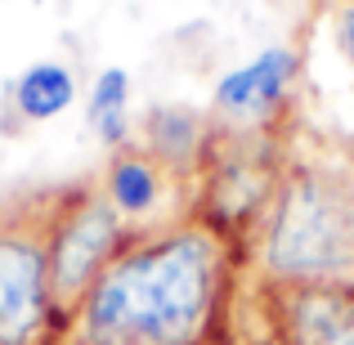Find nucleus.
<instances>
[{"label": "nucleus", "mask_w": 354, "mask_h": 345, "mask_svg": "<svg viewBox=\"0 0 354 345\" xmlns=\"http://www.w3.org/2000/svg\"><path fill=\"white\" fill-rule=\"evenodd\" d=\"M72 104H77V72L59 59H41L9 81V108L27 126L63 117Z\"/></svg>", "instance_id": "6e6552de"}, {"label": "nucleus", "mask_w": 354, "mask_h": 345, "mask_svg": "<svg viewBox=\"0 0 354 345\" xmlns=\"http://www.w3.org/2000/svg\"><path fill=\"white\" fill-rule=\"evenodd\" d=\"M256 265L274 287L354 292V171L301 162L274 184L256 233Z\"/></svg>", "instance_id": "f03ea898"}, {"label": "nucleus", "mask_w": 354, "mask_h": 345, "mask_svg": "<svg viewBox=\"0 0 354 345\" xmlns=\"http://www.w3.org/2000/svg\"><path fill=\"white\" fill-rule=\"evenodd\" d=\"M283 341L328 345L354 323V292L346 287H283Z\"/></svg>", "instance_id": "0eeeda50"}, {"label": "nucleus", "mask_w": 354, "mask_h": 345, "mask_svg": "<svg viewBox=\"0 0 354 345\" xmlns=\"http://www.w3.org/2000/svg\"><path fill=\"white\" fill-rule=\"evenodd\" d=\"M63 310L50 283L41 211H0V345H59Z\"/></svg>", "instance_id": "20e7f679"}, {"label": "nucleus", "mask_w": 354, "mask_h": 345, "mask_svg": "<svg viewBox=\"0 0 354 345\" xmlns=\"http://www.w3.org/2000/svg\"><path fill=\"white\" fill-rule=\"evenodd\" d=\"M99 189H104V198L113 202V211L130 229H157V225L180 220L166 211V198L175 189V171H166L144 148H121V153L108 157Z\"/></svg>", "instance_id": "423d86ee"}, {"label": "nucleus", "mask_w": 354, "mask_h": 345, "mask_svg": "<svg viewBox=\"0 0 354 345\" xmlns=\"http://www.w3.org/2000/svg\"><path fill=\"white\" fill-rule=\"evenodd\" d=\"M296 77H301V54L292 45H265L256 59L238 63L234 72H225L216 81L211 104H216L220 117L256 126L287 104V95L296 90Z\"/></svg>", "instance_id": "39448f33"}, {"label": "nucleus", "mask_w": 354, "mask_h": 345, "mask_svg": "<svg viewBox=\"0 0 354 345\" xmlns=\"http://www.w3.org/2000/svg\"><path fill=\"white\" fill-rule=\"evenodd\" d=\"M113 113H130V72L126 68H104L90 81V95H86V126H99Z\"/></svg>", "instance_id": "9d476101"}, {"label": "nucleus", "mask_w": 354, "mask_h": 345, "mask_svg": "<svg viewBox=\"0 0 354 345\" xmlns=\"http://www.w3.org/2000/svg\"><path fill=\"white\" fill-rule=\"evenodd\" d=\"M328 345H354V323H350V328H346V332H341V337H337V341H328Z\"/></svg>", "instance_id": "f8f14e48"}, {"label": "nucleus", "mask_w": 354, "mask_h": 345, "mask_svg": "<svg viewBox=\"0 0 354 345\" xmlns=\"http://www.w3.org/2000/svg\"><path fill=\"white\" fill-rule=\"evenodd\" d=\"M234 242L220 220L135 229L63 323L59 345H220Z\"/></svg>", "instance_id": "f257e3e1"}, {"label": "nucleus", "mask_w": 354, "mask_h": 345, "mask_svg": "<svg viewBox=\"0 0 354 345\" xmlns=\"http://www.w3.org/2000/svg\"><path fill=\"white\" fill-rule=\"evenodd\" d=\"M332 41H337L341 59L354 63V0L337 5V14H332Z\"/></svg>", "instance_id": "9b49d317"}, {"label": "nucleus", "mask_w": 354, "mask_h": 345, "mask_svg": "<svg viewBox=\"0 0 354 345\" xmlns=\"http://www.w3.org/2000/svg\"><path fill=\"white\" fill-rule=\"evenodd\" d=\"M126 220L113 211L99 184L63 189L45 202V247H50V283L54 301L63 310V323L77 310V301L90 292L99 274L113 265V256L130 242Z\"/></svg>", "instance_id": "7ed1b4c3"}, {"label": "nucleus", "mask_w": 354, "mask_h": 345, "mask_svg": "<svg viewBox=\"0 0 354 345\" xmlns=\"http://www.w3.org/2000/svg\"><path fill=\"white\" fill-rule=\"evenodd\" d=\"M144 153H153L166 171L180 175L202 153V117L193 108L162 104L144 117Z\"/></svg>", "instance_id": "1a4fd4ad"}]
</instances>
